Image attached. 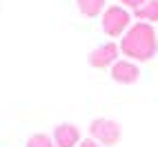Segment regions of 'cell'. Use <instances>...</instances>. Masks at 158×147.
I'll return each instance as SVG.
<instances>
[{"label":"cell","mask_w":158,"mask_h":147,"mask_svg":"<svg viewBox=\"0 0 158 147\" xmlns=\"http://www.w3.org/2000/svg\"><path fill=\"white\" fill-rule=\"evenodd\" d=\"M158 49V36L149 23H136L127 29V34L123 36L120 51L125 56H129L134 60H149L156 56Z\"/></svg>","instance_id":"6da1fadb"},{"label":"cell","mask_w":158,"mask_h":147,"mask_svg":"<svg viewBox=\"0 0 158 147\" xmlns=\"http://www.w3.org/2000/svg\"><path fill=\"white\" fill-rule=\"evenodd\" d=\"M89 132H91V138L96 141L98 145H116L120 141V136H123V129H120V125L111 120V118H96V120H91L89 125Z\"/></svg>","instance_id":"7a4b0ae2"},{"label":"cell","mask_w":158,"mask_h":147,"mask_svg":"<svg viewBox=\"0 0 158 147\" xmlns=\"http://www.w3.org/2000/svg\"><path fill=\"white\" fill-rule=\"evenodd\" d=\"M129 23H131V16L118 5L107 7L102 14V31L107 36H114V38L120 36L125 29H129Z\"/></svg>","instance_id":"3957f363"},{"label":"cell","mask_w":158,"mask_h":147,"mask_svg":"<svg viewBox=\"0 0 158 147\" xmlns=\"http://www.w3.org/2000/svg\"><path fill=\"white\" fill-rule=\"evenodd\" d=\"M118 51H120L118 45H114V43H105V45H100L98 49H94V51H91V56H89V65H91V67H98V69L111 67L114 62H118Z\"/></svg>","instance_id":"277c9868"},{"label":"cell","mask_w":158,"mask_h":147,"mask_svg":"<svg viewBox=\"0 0 158 147\" xmlns=\"http://www.w3.org/2000/svg\"><path fill=\"white\" fill-rule=\"evenodd\" d=\"M111 78L120 85H131L140 78V69L134 65L131 60H118L111 65Z\"/></svg>","instance_id":"5b68a950"},{"label":"cell","mask_w":158,"mask_h":147,"mask_svg":"<svg viewBox=\"0 0 158 147\" xmlns=\"http://www.w3.org/2000/svg\"><path fill=\"white\" fill-rule=\"evenodd\" d=\"M80 129L71 123H60L54 129V145L56 147H78Z\"/></svg>","instance_id":"8992f818"},{"label":"cell","mask_w":158,"mask_h":147,"mask_svg":"<svg viewBox=\"0 0 158 147\" xmlns=\"http://www.w3.org/2000/svg\"><path fill=\"white\" fill-rule=\"evenodd\" d=\"M136 18L147 20V23H158V0H147L140 9H136Z\"/></svg>","instance_id":"52a82bcc"},{"label":"cell","mask_w":158,"mask_h":147,"mask_svg":"<svg viewBox=\"0 0 158 147\" xmlns=\"http://www.w3.org/2000/svg\"><path fill=\"white\" fill-rule=\"evenodd\" d=\"M76 2H78L80 14L87 18H96L105 7V0H76Z\"/></svg>","instance_id":"ba28073f"},{"label":"cell","mask_w":158,"mask_h":147,"mask_svg":"<svg viewBox=\"0 0 158 147\" xmlns=\"http://www.w3.org/2000/svg\"><path fill=\"white\" fill-rule=\"evenodd\" d=\"M27 147H56V145H54V141H51V136H47V134H34V136H29Z\"/></svg>","instance_id":"9c48e42d"},{"label":"cell","mask_w":158,"mask_h":147,"mask_svg":"<svg viewBox=\"0 0 158 147\" xmlns=\"http://www.w3.org/2000/svg\"><path fill=\"white\" fill-rule=\"evenodd\" d=\"M120 2L125 5V7H131V9H140L147 0H120Z\"/></svg>","instance_id":"30bf717a"},{"label":"cell","mask_w":158,"mask_h":147,"mask_svg":"<svg viewBox=\"0 0 158 147\" xmlns=\"http://www.w3.org/2000/svg\"><path fill=\"white\" fill-rule=\"evenodd\" d=\"M78 147H100V145L94 141V138H85V141H80V143H78Z\"/></svg>","instance_id":"8fae6325"},{"label":"cell","mask_w":158,"mask_h":147,"mask_svg":"<svg viewBox=\"0 0 158 147\" xmlns=\"http://www.w3.org/2000/svg\"><path fill=\"white\" fill-rule=\"evenodd\" d=\"M156 36H158V34H156Z\"/></svg>","instance_id":"7c38bea8"}]
</instances>
